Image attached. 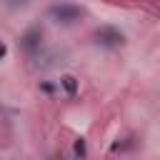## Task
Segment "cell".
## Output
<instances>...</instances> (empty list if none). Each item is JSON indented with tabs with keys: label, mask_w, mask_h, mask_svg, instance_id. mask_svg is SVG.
Listing matches in <instances>:
<instances>
[{
	"label": "cell",
	"mask_w": 160,
	"mask_h": 160,
	"mask_svg": "<svg viewBox=\"0 0 160 160\" xmlns=\"http://www.w3.org/2000/svg\"><path fill=\"white\" fill-rule=\"evenodd\" d=\"M52 160H58V158H52Z\"/></svg>",
	"instance_id": "cell-8"
},
{
	"label": "cell",
	"mask_w": 160,
	"mask_h": 160,
	"mask_svg": "<svg viewBox=\"0 0 160 160\" xmlns=\"http://www.w3.org/2000/svg\"><path fill=\"white\" fill-rule=\"evenodd\" d=\"M40 40H42V30H40V28H30V30L20 38V48L32 55L35 50H40Z\"/></svg>",
	"instance_id": "cell-3"
},
{
	"label": "cell",
	"mask_w": 160,
	"mask_h": 160,
	"mask_svg": "<svg viewBox=\"0 0 160 160\" xmlns=\"http://www.w3.org/2000/svg\"><path fill=\"white\" fill-rule=\"evenodd\" d=\"M72 155H75V160H85V158H88V142H85L82 138H78V140L72 142Z\"/></svg>",
	"instance_id": "cell-4"
},
{
	"label": "cell",
	"mask_w": 160,
	"mask_h": 160,
	"mask_svg": "<svg viewBox=\"0 0 160 160\" xmlns=\"http://www.w3.org/2000/svg\"><path fill=\"white\" fill-rule=\"evenodd\" d=\"M5 52H8V48H5V42L0 40V58H5Z\"/></svg>",
	"instance_id": "cell-7"
},
{
	"label": "cell",
	"mask_w": 160,
	"mask_h": 160,
	"mask_svg": "<svg viewBox=\"0 0 160 160\" xmlns=\"http://www.w3.org/2000/svg\"><path fill=\"white\" fill-rule=\"evenodd\" d=\"M92 38H95V45L108 48V50H115V48H120V45L125 42V35H122L118 28H112V25H102V28H98Z\"/></svg>",
	"instance_id": "cell-2"
},
{
	"label": "cell",
	"mask_w": 160,
	"mask_h": 160,
	"mask_svg": "<svg viewBox=\"0 0 160 160\" xmlns=\"http://www.w3.org/2000/svg\"><path fill=\"white\" fill-rule=\"evenodd\" d=\"M30 0H2V5L5 8H10V10H15V8H22V5H28Z\"/></svg>",
	"instance_id": "cell-6"
},
{
	"label": "cell",
	"mask_w": 160,
	"mask_h": 160,
	"mask_svg": "<svg viewBox=\"0 0 160 160\" xmlns=\"http://www.w3.org/2000/svg\"><path fill=\"white\" fill-rule=\"evenodd\" d=\"M85 15V10L75 2H55L50 5L48 10V18L55 22V25H62V28H70L75 22H80V18Z\"/></svg>",
	"instance_id": "cell-1"
},
{
	"label": "cell",
	"mask_w": 160,
	"mask_h": 160,
	"mask_svg": "<svg viewBox=\"0 0 160 160\" xmlns=\"http://www.w3.org/2000/svg\"><path fill=\"white\" fill-rule=\"evenodd\" d=\"M60 85H62V90H65L68 95H75V92H78V80H75L72 75H62V78H60Z\"/></svg>",
	"instance_id": "cell-5"
}]
</instances>
